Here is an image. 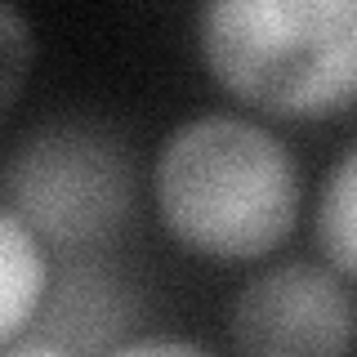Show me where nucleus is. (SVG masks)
I'll return each instance as SVG.
<instances>
[{"label": "nucleus", "instance_id": "1", "mask_svg": "<svg viewBox=\"0 0 357 357\" xmlns=\"http://www.w3.org/2000/svg\"><path fill=\"white\" fill-rule=\"evenodd\" d=\"M152 201L161 228L192 255L250 264L295 232L299 165L273 130L215 112L161 143Z\"/></svg>", "mask_w": 357, "mask_h": 357}, {"label": "nucleus", "instance_id": "2", "mask_svg": "<svg viewBox=\"0 0 357 357\" xmlns=\"http://www.w3.org/2000/svg\"><path fill=\"white\" fill-rule=\"evenodd\" d=\"M197 45L232 98L282 121L357 103V0H206Z\"/></svg>", "mask_w": 357, "mask_h": 357}, {"label": "nucleus", "instance_id": "3", "mask_svg": "<svg viewBox=\"0 0 357 357\" xmlns=\"http://www.w3.org/2000/svg\"><path fill=\"white\" fill-rule=\"evenodd\" d=\"M130 201V148L85 116L45 121L0 165V206L59 255L98 250L126 223Z\"/></svg>", "mask_w": 357, "mask_h": 357}, {"label": "nucleus", "instance_id": "4", "mask_svg": "<svg viewBox=\"0 0 357 357\" xmlns=\"http://www.w3.org/2000/svg\"><path fill=\"white\" fill-rule=\"evenodd\" d=\"M232 344L259 357H331L357 340V308L335 268L277 264L232 304Z\"/></svg>", "mask_w": 357, "mask_h": 357}, {"label": "nucleus", "instance_id": "5", "mask_svg": "<svg viewBox=\"0 0 357 357\" xmlns=\"http://www.w3.org/2000/svg\"><path fill=\"white\" fill-rule=\"evenodd\" d=\"M134 326V295L130 286L98 259H76L59 277L50 273L45 299L31 326L5 353H116L121 331Z\"/></svg>", "mask_w": 357, "mask_h": 357}, {"label": "nucleus", "instance_id": "6", "mask_svg": "<svg viewBox=\"0 0 357 357\" xmlns=\"http://www.w3.org/2000/svg\"><path fill=\"white\" fill-rule=\"evenodd\" d=\"M45 286H50V255L45 241L14 210L0 206V353L31 326Z\"/></svg>", "mask_w": 357, "mask_h": 357}, {"label": "nucleus", "instance_id": "7", "mask_svg": "<svg viewBox=\"0 0 357 357\" xmlns=\"http://www.w3.org/2000/svg\"><path fill=\"white\" fill-rule=\"evenodd\" d=\"M317 245L335 273L357 282V148L331 165L317 201Z\"/></svg>", "mask_w": 357, "mask_h": 357}, {"label": "nucleus", "instance_id": "8", "mask_svg": "<svg viewBox=\"0 0 357 357\" xmlns=\"http://www.w3.org/2000/svg\"><path fill=\"white\" fill-rule=\"evenodd\" d=\"M31 67V27L14 9V0H0V116L18 98Z\"/></svg>", "mask_w": 357, "mask_h": 357}, {"label": "nucleus", "instance_id": "9", "mask_svg": "<svg viewBox=\"0 0 357 357\" xmlns=\"http://www.w3.org/2000/svg\"><path fill=\"white\" fill-rule=\"evenodd\" d=\"M116 353H201V344H188V340H121Z\"/></svg>", "mask_w": 357, "mask_h": 357}]
</instances>
